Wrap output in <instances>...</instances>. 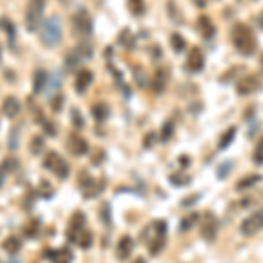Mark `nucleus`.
I'll return each mask as SVG.
<instances>
[{"instance_id": "obj_23", "label": "nucleus", "mask_w": 263, "mask_h": 263, "mask_svg": "<svg viewBox=\"0 0 263 263\" xmlns=\"http://www.w3.org/2000/svg\"><path fill=\"white\" fill-rule=\"evenodd\" d=\"M235 132H237L235 126H230V128L224 132V135L221 137V141H219V149H227V147L230 146L232 141H233V137H235Z\"/></svg>"}, {"instance_id": "obj_36", "label": "nucleus", "mask_w": 263, "mask_h": 263, "mask_svg": "<svg viewBox=\"0 0 263 263\" xmlns=\"http://www.w3.org/2000/svg\"><path fill=\"white\" fill-rule=\"evenodd\" d=\"M2 25H4V28H6L7 35H9V39H14V25H12L7 18L2 20Z\"/></svg>"}, {"instance_id": "obj_38", "label": "nucleus", "mask_w": 263, "mask_h": 263, "mask_svg": "<svg viewBox=\"0 0 263 263\" xmlns=\"http://www.w3.org/2000/svg\"><path fill=\"white\" fill-rule=\"evenodd\" d=\"M171 182H174V184H188L190 182V177H182V176H177V174H172L171 176Z\"/></svg>"}, {"instance_id": "obj_12", "label": "nucleus", "mask_w": 263, "mask_h": 263, "mask_svg": "<svg viewBox=\"0 0 263 263\" xmlns=\"http://www.w3.org/2000/svg\"><path fill=\"white\" fill-rule=\"evenodd\" d=\"M21 111V104L16 97H6L2 102V112L6 118H16Z\"/></svg>"}, {"instance_id": "obj_40", "label": "nucleus", "mask_w": 263, "mask_h": 263, "mask_svg": "<svg viewBox=\"0 0 263 263\" xmlns=\"http://www.w3.org/2000/svg\"><path fill=\"white\" fill-rule=\"evenodd\" d=\"M139 76L135 74V81L139 83V86H146V76H144V70L141 69V67H139Z\"/></svg>"}, {"instance_id": "obj_41", "label": "nucleus", "mask_w": 263, "mask_h": 263, "mask_svg": "<svg viewBox=\"0 0 263 263\" xmlns=\"http://www.w3.org/2000/svg\"><path fill=\"white\" fill-rule=\"evenodd\" d=\"M153 142H155V132H149V134H146V137H144V147H151Z\"/></svg>"}, {"instance_id": "obj_29", "label": "nucleus", "mask_w": 263, "mask_h": 263, "mask_svg": "<svg viewBox=\"0 0 263 263\" xmlns=\"http://www.w3.org/2000/svg\"><path fill=\"white\" fill-rule=\"evenodd\" d=\"M163 246H165V235H156V239L153 240L151 246H149V253L158 254L160 251H162Z\"/></svg>"}, {"instance_id": "obj_31", "label": "nucleus", "mask_w": 263, "mask_h": 263, "mask_svg": "<svg viewBox=\"0 0 263 263\" xmlns=\"http://www.w3.org/2000/svg\"><path fill=\"white\" fill-rule=\"evenodd\" d=\"M0 168H2L4 172H12L18 168V160L16 158H6L4 160V163L0 165Z\"/></svg>"}, {"instance_id": "obj_25", "label": "nucleus", "mask_w": 263, "mask_h": 263, "mask_svg": "<svg viewBox=\"0 0 263 263\" xmlns=\"http://www.w3.org/2000/svg\"><path fill=\"white\" fill-rule=\"evenodd\" d=\"M91 242H93V237H91V232L90 230H84L81 235L78 237V240H76V244H78L79 248H83V249L90 248Z\"/></svg>"}, {"instance_id": "obj_11", "label": "nucleus", "mask_w": 263, "mask_h": 263, "mask_svg": "<svg viewBox=\"0 0 263 263\" xmlns=\"http://www.w3.org/2000/svg\"><path fill=\"white\" fill-rule=\"evenodd\" d=\"M203 62H205V58H203V53L200 48H193L190 51V57H188V63H186V67H188L190 72H198L203 69Z\"/></svg>"}, {"instance_id": "obj_14", "label": "nucleus", "mask_w": 263, "mask_h": 263, "mask_svg": "<svg viewBox=\"0 0 263 263\" xmlns=\"http://www.w3.org/2000/svg\"><path fill=\"white\" fill-rule=\"evenodd\" d=\"M91 81H93V72L88 70V69L81 70L78 74V78H76V83H74L76 91H78V93H84V91L88 90V86L91 84Z\"/></svg>"}, {"instance_id": "obj_9", "label": "nucleus", "mask_w": 263, "mask_h": 263, "mask_svg": "<svg viewBox=\"0 0 263 263\" xmlns=\"http://www.w3.org/2000/svg\"><path fill=\"white\" fill-rule=\"evenodd\" d=\"M67 147H69V151L74 156H83V155H86L88 149H90L86 139H83L79 134H72L70 135L69 141H67Z\"/></svg>"}, {"instance_id": "obj_35", "label": "nucleus", "mask_w": 263, "mask_h": 263, "mask_svg": "<svg viewBox=\"0 0 263 263\" xmlns=\"http://www.w3.org/2000/svg\"><path fill=\"white\" fill-rule=\"evenodd\" d=\"M253 160H254V163H258V165H261V163H263V139L260 141V144H258L256 149H254Z\"/></svg>"}, {"instance_id": "obj_19", "label": "nucleus", "mask_w": 263, "mask_h": 263, "mask_svg": "<svg viewBox=\"0 0 263 263\" xmlns=\"http://www.w3.org/2000/svg\"><path fill=\"white\" fill-rule=\"evenodd\" d=\"M261 181V177L258 176V174H249V176H246L242 177L239 182H237V190L239 192H242V190H248V188H253L256 182H260Z\"/></svg>"}, {"instance_id": "obj_20", "label": "nucleus", "mask_w": 263, "mask_h": 263, "mask_svg": "<svg viewBox=\"0 0 263 263\" xmlns=\"http://www.w3.org/2000/svg\"><path fill=\"white\" fill-rule=\"evenodd\" d=\"M83 62V57L78 53V51H70L69 54L65 57V67H67V70H74L76 67H79V63Z\"/></svg>"}, {"instance_id": "obj_46", "label": "nucleus", "mask_w": 263, "mask_h": 263, "mask_svg": "<svg viewBox=\"0 0 263 263\" xmlns=\"http://www.w3.org/2000/svg\"><path fill=\"white\" fill-rule=\"evenodd\" d=\"M134 263H146V260H144V258H137V260H135Z\"/></svg>"}, {"instance_id": "obj_27", "label": "nucleus", "mask_w": 263, "mask_h": 263, "mask_svg": "<svg viewBox=\"0 0 263 263\" xmlns=\"http://www.w3.org/2000/svg\"><path fill=\"white\" fill-rule=\"evenodd\" d=\"M197 221H198V214H188V216H184V218L181 219V230L182 232L192 230V227Z\"/></svg>"}, {"instance_id": "obj_28", "label": "nucleus", "mask_w": 263, "mask_h": 263, "mask_svg": "<svg viewBox=\"0 0 263 263\" xmlns=\"http://www.w3.org/2000/svg\"><path fill=\"white\" fill-rule=\"evenodd\" d=\"M7 144H9V149H12V151L18 149V146H20V126H14V128L11 130Z\"/></svg>"}, {"instance_id": "obj_6", "label": "nucleus", "mask_w": 263, "mask_h": 263, "mask_svg": "<svg viewBox=\"0 0 263 263\" xmlns=\"http://www.w3.org/2000/svg\"><path fill=\"white\" fill-rule=\"evenodd\" d=\"M260 230H263V207L258 209L256 213H253L251 216H248L242 221V224H240V233L246 237L254 235Z\"/></svg>"}, {"instance_id": "obj_26", "label": "nucleus", "mask_w": 263, "mask_h": 263, "mask_svg": "<svg viewBox=\"0 0 263 263\" xmlns=\"http://www.w3.org/2000/svg\"><path fill=\"white\" fill-rule=\"evenodd\" d=\"M171 44H172V49L176 51V53H182V51H184V48H186V41L182 39L179 33H172Z\"/></svg>"}, {"instance_id": "obj_2", "label": "nucleus", "mask_w": 263, "mask_h": 263, "mask_svg": "<svg viewBox=\"0 0 263 263\" xmlns=\"http://www.w3.org/2000/svg\"><path fill=\"white\" fill-rule=\"evenodd\" d=\"M232 41H233V44H235L237 51L246 54V57L253 54L254 49H256V37H254L251 28L244 23L235 25V28H233V32H232Z\"/></svg>"}, {"instance_id": "obj_4", "label": "nucleus", "mask_w": 263, "mask_h": 263, "mask_svg": "<svg viewBox=\"0 0 263 263\" xmlns=\"http://www.w3.org/2000/svg\"><path fill=\"white\" fill-rule=\"evenodd\" d=\"M44 167L48 168V171L57 174L58 179H67V177H69V163H67L65 160H63L62 156L54 151H51L46 155Z\"/></svg>"}, {"instance_id": "obj_48", "label": "nucleus", "mask_w": 263, "mask_h": 263, "mask_svg": "<svg viewBox=\"0 0 263 263\" xmlns=\"http://www.w3.org/2000/svg\"><path fill=\"white\" fill-rule=\"evenodd\" d=\"M0 57H2V49H0Z\"/></svg>"}, {"instance_id": "obj_16", "label": "nucleus", "mask_w": 263, "mask_h": 263, "mask_svg": "<svg viewBox=\"0 0 263 263\" xmlns=\"http://www.w3.org/2000/svg\"><path fill=\"white\" fill-rule=\"evenodd\" d=\"M151 86L155 93H162L165 90V86H167V74H165V70L158 69L155 72V76L151 79Z\"/></svg>"}, {"instance_id": "obj_21", "label": "nucleus", "mask_w": 263, "mask_h": 263, "mask_svg": "<svg viewBox=\"0 0 263 263\" xmlns=\"http://www.w3.org/2000/svg\"><path fill=\"white\" fill-rule=\"evenodd\" d=\"M4 249L9 254H16L21 249V240L18 237H7V239L4 240Z\"/></svg>"}, {"instance_id": "obj_15", "label": "nucleus", "mask_w": 263, "mask_h": 263, "mask_svg": "<svg viewBox=\"0 0 263 263\" xmlns=\"http://www.w3.org/2000/svg\"><path fill=\"white\" fill-rule=\"evenodd\" d=\"M48 72H46L44 69H37L35 74H33V83H32V88H33V93L35 95H39V93L44 91L46 84H48Z\"/></svg>"}, {"instance_id": "obj_42", "label": "nucleus", "mask_w": 263, "mask_h": 263, "mask_svg": "<svg viewBox=\"0 0 263 263\" xmlns=\"http://www.w3.org/2000/svg\"><path fill=\"white\" fill-rule=\"evenodd\" d=\"M228 168H230V163H224L223 167H219V168H218V177H219V179H221V177H227Z\"/></svg>"}, {"instance_id": "obj_10", "label": "nucleus", "mask_w": 263, "mask_h": 263, "mask_svg": "<svg viewBox=\"0 0 263 263\" xmlns=\"http://www.w3.org/2000/svg\"><path fill=\"white\" fill-rule=\"evenodd\" d=\"M218 230H219V223L216 219V216L213 213L205 214V221L202 224V237L205 240H214L216 235H218Z\"/></svg>"}, {"instance_id": "obj_13", "label": "nucleus", "mask_w": 263, "mask_h": 263, "mask_svg": "<svg viewBox=\"0 0 263 263\" xmlns=\"http://www.w3.org/2000/svg\"><path fill=\"white\" fill-rule=\"evenodd\" d=\"M132 251H134V239L130 235H123L120 242H118V249H116L118 258L120 260H126L132 254Z\"/></svg>"}, {"instance_id": "obj_24", "label": "nucleus", "mask_w": 263, "mask_h": 263, "mask_svg": "<svg viewBox=\"0 0 263 263\" xmlns=\"http://www.w3.org/2000/svg\"><path fill=\"white\" fill-rule=\"evenodd\" d=\"M42 149H44V139L39 137V135H33L32 141H30V153L35 156H39Z\"/></svg>"}, {"instance_id": "obj_44", "label": "nucleus", "mask_w": 263, "mask_h": 263, "mask_svg": "<svg viewBox=\"0 0 263 263\" xmlns=\"http://www.w3.org/2000/svg\"><path fill=\"white\" fill-rule=\"evenodd\" d=\"M198 4V7H205V0H195Z\"/></svg>"}, {"instance_id": "obj_7", "label": "nucleus", "mask_w": 263, "mask_h": 263, "mask_svg": "<svg viewBox=\"0 0 263 263\" xmlns=\"http://www.w3.org/2000/svg\"><path fill=\"white\" fill-rule=\"evenodd\" d=\"M84 223H86V218H84L83 213H74V216L70 218V223H69V230H67V239L70 242H76L78 237L81 235L84 232Z\"/></svg>"}, {"instance_id": "obj_17", "label": "nucleus", "mask_w": 263, "mask_h": 263, "mask_svg": "<svg viewBox=\"0 0 263 263\" xmlns=\"http://www.w3.org/2000/svg\"><path fill=\"white\" fill-rule=\"evenodd\" d=\"M198 30H200L202 37H205V39H211V37L214 35L216 28H214L213 21L207 18V16H200V18H198Z\"/></svg>"}, {"instance_id": "obj_3", "label": "nucleus", "mask_w": 263, "mask_h": 263, "mask_svg": "<svg viewBox=\"0 0 263 263\" xmlns=\"http://www.w3.org/2000/svg\"><path fill=\"white\" fill-rule=\"evenodd\" d=\"M46 9V0H30L25 12V27L28 32L39 30V25L42 23V14Z\"/></svg>"}, {"instance_id": "obj_47", "label": "nucleus", "mask_w": 263, "mask_h": 263, "mask_svg": "<svg viewBox=\"0 0 263 263\" xmlns=\"http://www.w3.org/2000/svg\"><path fill=\"white\" fill-rule=\"evenodd\" d=\"M261 27H263V14H261Z\"/></svg>"}, {"instance_id": "obj_49", "label": "nucleus", "mask_w": 263, "mask_h": 263, "mask_svg": "<svg viewBox=\"0 0 263 263\" xmlns=\"http://www.w3.org/2000/svg\"><path fill=\"white\" fill-rule=\"evenodd\" d=\"M261 62H263V57H261Z\"/></svg>"}, {"instance_id": "obj_34", "label": "nucleus", "mask_w": 263, "mask_h": 263, "mask_svg": "<svg viewBox=\"0 0 263 263\" xmlns=\"http://www.w3.org/2000/svg\"><path fill=\"white\" fill-rule=\"evenodd\" d=\"M63 102H65V97L63 95L53 97V100H51V109H53L54 112H60L63 109Z\"/></svg>"}, {"instance_id": "obj_18", "label": "nucleus", "mask_w": 263, "mask_h": 263, "mask_svg": "<svg viewBox=\"0 0 263 263\" xmlns=\"http://www.w3.org/2000/svg\"><path fill=\"white\" fill-rule=\"evenodd\" d=\"M91 114H93V118H95V121L104 123L109 118L111 111H109L107 104H104V102H99V104H95L91 107Z\"/></svg>"}, {"instance_id": "obj_5", "label": "nucleus", "mask_w": 263, "mask_h": 263, "mask_svg": "<svg viewBox=\"0 0 263 263\" xmlns=\"http://www.w3.org/2000/svg\"><path fill=\"white\" fill-rule=\"evenodd\" d=\"M72 27H74V32L78 35L88 37L93 32V20L90 16V12L86 9H79L72 18Z\"/></svg>"}, {"instance_id": "obj_8", "label": "nucleus", "mask_w": 263, "mask_h": 263, "mask_svg": "<svg viewBox=\"0 0 263 263\" xmlns=\"http://www.w3.org/2000/svg\"><path fill=\"white\" fill-rule=\"evenodd\" d=\"M261 86V81L256 78V76H246V78L240 79L239 83H237V91H239V95H251V93L258 91Z\"/></svg>"}, {"instance_id": "obj_22", "label": "nucleus", "mask_w": 263, "mask_h": 263, "mask_svg": "<svg viewBox=\"0 0 263 263\" xmlns=\"http://www.w3.org/2000/svg\"><path fill=\"white\" fill-rule=\"evenodd\" d=\"M128 9L134 16H142L146 12V2L144 0H128Z\"/></svg>"}, {"instance_id": "obj_45", "label": "nucleus", "mask_w": 263, "mask_h": 263, "mask_svg": "<svg viewBox=\"0 0 263 263\" xmlns=\"http://www.w3.org/2000/svg\"><path fill=\"white\" fill-rule=\"evenodd\" d=\"M181 160H182V165H188V163H190V162H188V156H182Z\"/></svg>"}, {"instance_id": "obj_33", "label": "nucleus", "mask_w": 263, "mask_h": 263, "mask_svg": "<svg viewBox=\"0 0 263 263\" xmlns=\"http://www.w3.org/2000/svg\"><path fill=\"white\" fill-rule=\"evenodd\" d=\"M70 114H72V123H74V126H76V128H83V126H84L83 114L79 112L78 109H72Z\"/></svg>"}, {"instance_id": "obj_37", "label": "nucleus", "mask_w": 263, "mask_h": 263, "mask_svg": "<svg viewBox=\"0 0 263 263\" xmlns=\"http://www.w3.org/2000/svg\"><path fill=\"white\" fill-rule=\"evenodd\" d=\"M41 125H42V128H44V132L48 135H57V128H54V125L49 120H44V121L41 123Z\"/></svg>"}, {"instance_id": "obj_39", "label": "nucleus", "mask_w": 263, "mask_h": 263, "mask_svg": "<svg viewBox=\"0 0 263 263\" xmlns=\"http://www.w3.org/2000/svg\"><path fill=\"white\" fill-rule=\"evenodd\" d=\"M102 219H104V223H111V207L107 203L102 205Z\"/></svg>"}, {"instance_id": "obj_30", "label": "nucleus", "mask_w": 263, "mask_h": 263, "mask_svg": "<svg viewBox=\"0 0 263 263\" xmlns=\"http://www.w3.org/2000/svg\"><path fill=\"white\" fill-rule=\"evenodd\" d=\"M172 134H174V123L168 120V121H165L162 126V141H168V139L172 137Z\"/></svg>"}, {"instance_id": "obj_32", "label": "nucleus", "mask_w": 263, "mask_h": 263, "mask_svg": "<svg viewBox=\"0 0 263 263\" xmlns=\"http://www.w3.org/2000/svg\"><path fill=\"white\" fill-rule=\"evenodd\" d=\"M72 260V254L69 251H65V249H62V251H57V256H54V263H70Z\"/></svg>"}, {"instance_id": "obj_43", "label": "nucleus", "mask_w": 263, "mask_h": 263, "mask_svg": "<svg viewBox=\"0 0 263 263\" xmlns=\"http://www.w3.org/2000/svg\"><path fill=\"white\" fill-rule=\"evenodd\" d=\"M4 181H6V172H4L2 168H0V188L4 186Z\"/></svg>"}, {"instance_id": "obj_1", "label": "nucleus", "mask_w": 263, "mask_h": 263, "mask_svg": "<svg viewBox=\"0 0 263 263\" xmlns=\"http://www.w3.org/2000/svg\"><path fill=\"white\" fill-rule=\"evenodd\" d=\"M39 39L42 42V46L48 49H53L60 44L62 42V21L58 16H49L48 20L42 21Z\"/></svg>"}]
</instances>
